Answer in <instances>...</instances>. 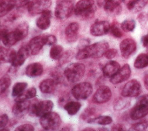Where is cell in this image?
Listing matches in <instances>:
<instances>
[{
    "label": "cell",
    "instance_id": "1",
    "mask_svg": "<svg viewBox=\"0 0 148 131\" xmlns=\"http://www.w3.org/2000/svg\"><path fill=\"white\" fill-rule=\"evenodd\" d=\"M109 46L108 43L104 41L88 45L79 50L76 55V58L78 60H83L88 58H101L105 55Z\"/></svg>",
    "mask_w": 148,
    "mask_h": 131
},
{
    "label": "cell",
    "instance_id": "2",
    "mask_svg": "<svg viewBox=\"0 0 148 131\" xmlns=\"http://www.w3.org/2000/svg\"><path fill=\"white\" fill-rule=\"evenodd\" d=\"M95 11L94 0H80L75 4L74 13L84 20H88L94 16Z\"/></svg>",
    "mask_w": 148,
    "mask_h": 131
},
{
    "label": "cell",
    "instance_id": "3",
    "mask_svg": "<svg viewBox=\"0 0 148 131\" xmlns=\"http://www.w3.org/2000/svg\"><path fill=\"white\" fill-rule=\"evenodd\" d=\"M85 66L80 63H73L68 65L64 70V75L68 81L75 83L80 81L84 76Z\"/></svg>",
    "mask_w": 148,
    "mask_h": 131
},
{
    "label": "cell",
    "instance_id": "4",
    "mask_svg": "<svg viewBox=\"0 0 148 131\" xmlns=\"http://www.w3.org/2000/svg\"><path fill=\"white\" fill-rule=\"evenodd\" d=\"M75 6L73 0H61L55 7V16L61 20L68 18L74 11Z\"/></svg>",
    "mask_w": 148,
    "mask_h": 131
},
{
    "label": "cell",
    "instance_id": "5",
    "mask_svg": "<svg viewBox=\"0 0 148 131\" xmlns=\"http://www.w3.org/2000/svg\"><path fill=\"white\" fill-rule=\"evenodd\" d=\"M40 123L41 126L47 130H55L59 129L62 121L58 114L54 112L49 113L41 117Z\"/></svg>",
    "mask_w": 148,
    "mask_h": 131
},
{
    "label": "cell",
    "instance_id": "6",
    "mask_svg": "<svg viewBox=\"0 0 148 131\" xmlns=\"http://www.w3.org/2000/svg\"><path fill=\"white\" fill-rule=\"evenodd\" d=\"M93 88L90 83L88 82L80 83L72 89V94L77 100H86L92 93Z\"/></svg>",
    "mask_w": 148,
    "mask_h": 131
},
{
    "label": "cell",
    "instance_id": "7",
    "mask_svg": "<svg viewBox=\"0 0 148 131\" xmlns=\"http://www.w3.org/2000/svg\"><path fill=\"white\" fill-rule=\"evenodd\" d=\"M53 103L51 100H44L36 102L30 107L31 113L38 117H42L49 113L52 110Z\"/></svg>",
    "mask_w": 148,
    "mask_h": 131
},
{
    "label": "cell",
    "instance_id": "8",
    "mask_svg": "<svg viewBox=\"0 0 148 131\" xmlns=\"http://www.w3.org/2000/svg\"><path fill=\"white\" fill-rule=\"evenodd\" d=\"M52 5L51 0H32L28 4V11L30 15L41 14Z\"/></svg>",
    "mask_w": 148,
    "mask_h": 131
},
{
    "label": "cell",
    "instance_id": "9",
    "mask_svg": "<svg viewBox=\"0 0 148 131\" xmlns=\"http://www.w3.org/2000/svg\"><path fill=\"white\" fill-rule=\"evenodd\" d=\"M141 86L136 80H132L128 81L122 88L121 94L123 97H138L141 92Z\"/></svg>",
    "mask_w": 148,
    "mask_h": 131
},
{
    "label": "cell",
    "instance_id": "10",
    "mask_svg": "<svg viewBox=\"0 0 148 131\" xmlns=\"http://www.w3.org/2000/svg\"><path fill=\"white\" fill-rule=\"evenodd\" d=\"M45 35H39L33 37L29 42L28 48L32 55L38 54L45 45H46Z\"/></svg>",
    "mask_w": 148,
    "mask_h": 131
},
{
    "label": "cell",
    "instance_id": "11",
    "mask_svg": "<svg viewBox=\"0 0 148 131\" xmlns=\"http://www.w3.org/2000/svg\"><path fill=\"white\" fill-rule=\"evenodd\" d=\"M111 97H112V92L109 87L106 86H102L95 92L92 100L96 104H103L109 101Z\"/></svg>",
    "mask_w": 148,
    "mask_h": 131
},
{
    "label": "cell",
    "instance_id": "12",
    "mask_svg": "<svg viewBox=\"0 0 148 131\" xmlns=\"http://www.w3.org/2000/svg\"><path fill=\"white\" fill-rule=\"evenodd\" d=\"M131 70L129 64H125L110 78V81L114 84H118L127 80L131 76Z\"/></svg>",
    "mask_w": 148,
    "mask_h": 131
},
{
    "label": "cell",
    "instance_id": "13",
    "mask_svg": "<svg viewBox=\"0 0 148 131\" xmlns=\"http://www.w3.org/2000/svg\"><path fill=\"white\" fill-rule=\"evenodd\" d=\"M1 39L3 44L7 47H11L21 41L15 31L9 32L5 29L1 31Z\"/></svg>",
    "mask_w": 148,
    "mask_h": 131
},
{
    "label": "cell",
    "instance_id": "14",
    "mask_svg": "<svg viewBox=\"0 0 148 131\" xmlns=\"http://www.w3.org/2000/svg\"><path fill=\"white\" fill-rule=\"evenodd\" d=\"M110 29L109 23L105 21H98L90 26V33L92 36H100L107 34Z\"/></svg>",
    "mask_w": 148,
    "mask_h": 131
},
{
    "label": "cell",
    "instance_id": "15",
    "mask_svg": "<svg viewBox=\"0 0 148 131\" xmlns=\"http://www.w3.org/2000/svg\"><path fill=\"white\" fill-rule=\"evenodd\" d=\"M120 50L122 56L127 58L136 50V42L132 39L127 38L123 40L120 44Z\"/></svg>",
    "mask_w": 148,
    "mask_h": 131
},
{
    "label": "cell",
    "instance_id": "16",
    "mask_svg": "<svg viewBox=\"0 0 148 131\" xmlns=\"http://www.w3.org/2000/svg\"><path fill=\"white\" fill-rule=\"evenodd\" d=\"M79 25L77 22H72L66 28L65 35L66 41L69 43L75 42L78 37Z\"/></svg>",
    "mask_w": 148,
    "mask_h": 131
},
{
    "label": "cell",
    "instance_id": "17",
    "mask_svg": "<svg viewBox=\"0 0 148 131\" xmlns=\"http://www.w3.org/2000/svg\"><path fill=\"white\" fill-rule=\"evenodd\" d=\"M29 51L28 46L21 47L16 53L15 58L12 62V66L14 67H18L22 66L28 58Z\"/></svg>",
    "mask_w": 148,
    "mask_h": 131
},
{
    "label": "cell",
    "instance_id": "18",
    "mask_svg": "<svg viewBox=\"0 0 148 131\" xmlns=\"http://www.w3.org/2000/svg\"><path fill=\"white\" fill-rule=\"evenodd\" d=\"M52 12L49 10L44 11L36 21V26L41 30L48 29L51 25Z\"/></svg>",
    "mask_w": 148,
    "mask_h": 131
},
{
    "label": "cell",
    "instance_id": "19",
    "mask_svg": "<svg viewBox=\"0 0 148 131\" xmlns=\"http://www.w3.org/2000/svg\"><path fill=\"white\" fill-rule=\"evenodd\" d=\"M124 0H104L103 8L108 13L118 14L121 10V4Z\"/></svg>",
    "mask_w": 148,
    "mask_h": 131
},
{
    "label": "cell",
    "instance_id": "20",
    "mask_svg": "<svg viewBox=\"0 0 148 131\" xmlns=\"http://www.w3.org/2000/svg\"><path fill=\"white\" fill-rule=\"evenodd\" d=\"M121 69L119 63L116 61H110L105 64L102 69L103 74L105 77L111 78Z\"/></svg>",
    "mask_w": 148,
    "mask_h": 131
},
{
    "label": "cell",
    "instance_id": "21",
    "mask_svg": "<svg viewBox=\"0 0 148 131\" xmlns=\"http://www.w3.org/2000/svg\"><path fill=\"white\" fill-rule=\"evenodd\" d=\"M44 71L43 66L40 63H34L29 64L25 69L27 76L30 77L40 76Z\"/></svg>",
    "mask_w": 148,
    "mask_h": 131
},
{
    "label": "cell",
    "instance_id": "22",
    "mask_svg": "<svg viewBox=\"0 0 148 131\" xmlns=\"http://www.w3.org/2000/svg\"><path fill=\"white\" fill-rule=\"evenodd\" d=\"M148 114V107L143 105L136 104L131 112V118L133 120H138Z\"/></svg>",
    "mask_w": 148,
    "mask_h": 131
},
{
    "label": "cell",
    "instance_id": "23",
    "mask_svg": "<svg viewBox=\"0 0 148 131\" xmlns=\"http://www.w3.org/2000/svg\"><path fill=\"white\" fill-rule=\"evenodd\" d=\"M31 107L30 102L28 100L16 101L12 108V112L15 115L19 116L23 115Z\"/></svg>",
    "mask_w": 148,
    "mask_h": 131
},
{
    "label": "cell",
    "instance_id": "24",
    "mask_svg": "<svg viewBox=\"0 0 148 131\" xmlns=\"http://www.w3.org/2000/svg\"><path fill=\"white\" fill-rule=\"evenodd\" d=\"M147 3L148 0H130L127 4V8L130 11L138 12L143 9Z\"/></svg>",
    "mask_w": 148,
    "mask_h": 131
},
{
    "label": "cell",
    "instance_id": "25",
    "mask_svg": "<svg viewBox=\"0 0 148 131\" xmlns=\"http://www.w3.org/2000/svg\"><path fill=\"white\" fill-rule=\"evenodd\" d=\"M57 83L53 79H45L40 84V90L44 94L53 92L56 88Z\"/></svg>",
    "mask_w": 148,
    "mask_h": 131
},
{
    "label": "cell",
    "instance_id": "26",
    "mask_svg": "<svg viewBox=\"0 0 148 131\" xmlns=\"http://www.w3.org/2000/svg\"><path fill=\"white\" fill-rule=\"evenodd\" d=\"M16 6L15 0H1L0 3V16L3 17L8 14Z\"/></svg>",
    "mask_w": 148,
    "mask_h": 131
},
{
    "label": "cell",
    "instance_id": "27",
    "mask_svg": "<svg viewBox=\"0 0 148 131\" xmlns=\"http://www.w3.org/2000/svg\"><path fill=\"white\" fill-rule=\"evenodd\" d=\"M16 52L14 50L10 48L4 47L1 48V61L2 63H12Z\"/></svg>",
    "mask_w": 148,
    "mask_h": 131
},
{
    "label": "cell",
    "instance_id": "28",
    "mask_svg": "<svg viewBox=\"0 0 148 131\" xmlns=\"http://www.w3.org/2000/svg\"><path fill=\"white\" fill-rule=\"evenodd\" d=\"M81 107V104L79 102L70 101L66 102L64 105V109L70 115L77 114Z\"/></svg>",
    "mask_w": 148,
    "mask_h": 131
},
{
    "label": "cell",
    "instance_id": "29",
    "mask_svg": "<svg viewBox=\"0 0 148 131\" xmlns=\"http://www.w3.org/2000/svg\"><path fill=\"white\" fill-rule=\"evenodd\" d=\"M36 95V90L35 87H31L27 90H25L21 94L16 97L15 99V102L26 101L31 98H34Z\"/></svg>",
    "mask_w": 148,
    "mask_h": 131
},
{
    "label": "cell",
    "instance_id": "30",
    "mask_svg": "<svg viewBox=\"0 0 148 131\" xmlns=\"http://www.w3.org/2000/svg\"><path fill=\"white\" fill-rule=\"evenodd\" d=\"M148 66V54L141 53L138 56L135 60L134 66L135 68L140 69Z\"/></svg>",
    "mask_w": 148,
    "mask_h": 131
},
{
    "label": "cell",
    "instance_id": "31",
    "mask_svg": "<svg viewBox=\"0 0 148 131\" xmlns=\"http://www.w3.org/2000/svg\"><path fill=\"white\" fill-rule=\"evenodd\" d=\"M50 57L53 60H60L64 54V48L60 45H53L50 50Z\"/></svg>",
    "mask_w": 148,
    "mask_h": 131
},
{
    "label": "cell",
    "instance_id": "32",
    "mask_svg": "<svg viewBox=\"0 0 148 131\" xmlns=\"http://www.w3.org/2000/svg\"><path fill=\"white\" fill-rule=\"evenodd\" d=\"M112 119L110 116L103 115L99 116L94 118H90L88 120V122L90 124H97L101 125H106L110 124L112 122Z\"/></svg>",
    "mask_w": 148,
    "mask_h": 131
},
{
    "label": "cell",
    "instance_id": "33",
    "mask_svg": "<svg viewBox=\"0 0 148 131\" xmlns=\"http://www.w3.org/2000/svg\"><path fill=\"white\" fill-rule=\"evenodd\" d=\"M27 83L25 82H18L13 86L12 91V96L13 97H18L25 90L27 87Z\"/></svg>",
    "mask_w": 148,
    "mask_h": 131
},
{
    "label": "cell",
    "instance_id": "34",
    "mask_svg": "<svg viewBox=\"0 0 148 131\" xmlns=\"http://www.w3.org/2000/svg\"><path fill=\"white\" fill-rule=\"evenodd\" d=\"M15 31L22 40L25 38L28 33L29 25L26 22L22 23L16 27Z\"/></svg>",
    "mask_w": 148,
    "mask_h": 131
},
{
    "label": "cell",
    "instance_id": "35",
    "mask_svg": "<svg viewBox=\"0 0 148 131\" xmlns=\"http://www.w3.org/2000/svg\"><path fill=\"white\" fill-rule=\"evenodd\" d=\"M0 87H1V93L3 94L5 92L10 86L11 80L10 77L7 74L4 75L0 80Z\"/></svg>",
    "mask_w": 148,
    "mask_h": 131
},
{
    "label": "cell",
    "instance_id": "36",
    "mask_svg": "<svg viewBox=\"0 0 148 131\" xmlns=\"http://www.w3.org/2000/svg\"><path fill=\"white\" fill-rule=\"evenodd\" d=\"M135 22L133 20H126L124 21L121 24V28L122 30L126 32L133 31L135 28Z\"/></svg>",
    "mask_w": 148,
    "mask_h": 131
},
{
    "label": "cell",
    "instance_id": "37",
    "mask_svg": "<svg viewBox=\"0 0 148 131\" xmlns=\"http://www.w3.org/2000/svg\"><path fill=\"white\" fill-rule=\"evenodd\" d=\"M132 130H148V121H142L138 122L131 127Z\"/></svg>",
    "mask_w": 148,
    "mask_h": 131
},
{
    "label": "cell",
    "instance_id": "38",
    "mask_svg": "<svg viewBox=\"0 0 148 131\" xmlns=\"http://www.w3.org/2000/svg\"><path fill=\"white\" fill-rule=\"evenodd\" d=\"M110 31L111 33H112V35L114 37H117V38H121V37H122V36H123V33L121 30L115 24L110 26Z\"/></svg>",
    "mask_w": 148,
    "mask_h": 131
},
{
    "label": "cell",
    "instance_id": "39",
    "mask_svg": "<svg viewBox=\"0 0 148 131\" xmlns=\"http://www.w3.org/2000/svg\"><path fill=\"white\" fill-rule=\"evenodd\" d=\"M118 54L117 50L115 49H108L105 53V57L108 59L114 58Z\"/></svg>",
    "mask_w": 148,
    "mask_h": 131
},
{
    "label": "cell",
    "instance_id": "40",
    "mask_svg": "<svg viewBox=\"0 0 148 131\" xmlns=\"http://www.w3.org/2000/svg\"><path fill=\"white\" fill-rule=\"evenodd\" d=\"M34 127L29 124H23L21 125L18 126L15 130H27V131H32L34 130Z\"/></svg>",
    "mask_w": 148,
    "mask_h": 131
},
{
    "label": "cell",
    "instance_id": "41",
    "mask_svg": "<svg viewBox=\"0 0 148 131\" xmlns=\"http://www.w3.org/2000/svg\"><path fill=\"white\" fill-rule=\"evenodd\" d=\"M57 37L53 35H48L46 37V45L53 46L57 43Z\"/></svg>",
    "mask_w": 148,
    "mask_h": 131
},
{
    "label": "cell",
    "instance_id": "42",
    "mask_svg": "<svg viewBox=\"0 0 148 131\" xmlns=\"http://www.w3.org/2000/svg\"><path fill=\"white\" fill-rule=\"evenodd\" d=\"M136 104L143 105L148 107V94L143 95L140 97L136 102Z\"/></svg>",
    "mask_w": 148,
    "mask_h": 131
},
{
    "label": "cell",
    "instance_id": "43",
    "mask_svg": "<svg viewBox=\"0 0 148 131\" xmlns=\"http://www.w3.org/2000/svg\"><path fill=\"white\" fill-rule=\"evenodd\" d=\"M8 117L7 114H3L1 116V119H0V128L1 129L6 126L8 123Z\"/></svg>",
    "mask_w": 148,
    "mask_h": 131
},
{
    "label": "cell",
    "instance_id": "44",
    "mask_svg": "<svg viewBox=\"0 0 148 131\" xmlns=\"http://www.w3.org/2000/svg\"><path fill=\"white\" fill-rule=\"evenodd\" d=\"M142 45L144 47L147 48L148 47V34L143 36L141 39Z\"/></svg>",
    "mask_w": 148,
    "mask_h": 131
},
{
    "label": "cell",
    "instance_id": "45",
    "mask_svg": "<svg viewBox=\"0 0 148 131\" xmlns=\"http://www.w3.org/2000/svg\"><path fill=\"white\" fill-rule=\"evenodd\" d=\"M123 129H124L123 128V126L121 124L114 125V126H112V130H121Z\"/></svg>",
    "mask_w": 148,
    "mask_h": 131
},
{
    "label": "cell",
    "instance_id": "46",
    "mask_svg": "<svg viewBox=\"0 0 148 131\" xmlns=\"http://www.w3.org/2000/svg\"><path fill=\"white\" fill-rule=\"evenodd\" d=\"M144 84L146 88L148 90V74L145 75L144 78Z\"/></svg>",
    "mask_w": 148,
    "mask_h": 131
},
{
    "label": "cell",
    "instance_id": "47",
    "mask_svg": "<svg viewBox=\"0 0 148 131\" xmlns=\"http://www.w3.org/2000/svg\"><path fill=\"white\" fill-rule=\"evenodd\" d=\"M95 129H92V128H85L84 129V130H94Z\"/></svg>",
    "mask_w": 148,
    "mask_h": 131
},
{
    "label": "cell",
    "instance_id": "48",
    "mask_svg": "<svg viewBox=\"0 0 148 131\" xmlns=\"http://www.w3.org/2000/svg\"><path fill=\"white\" fill-rule=\"evenodd\" d=\"M147 48V54H148V47H147V48Z\"/></svg>",
    "mask_w": 148,
    "mask_h": 131
}]
</instances>
